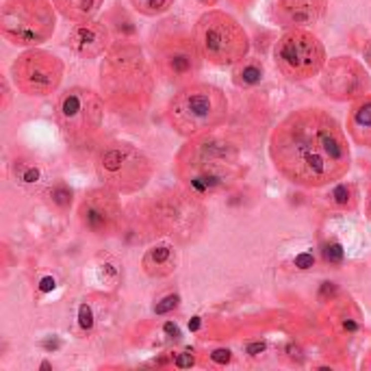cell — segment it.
I'll return each instance as SVG.
<instances>
[{
    "instance_id": "obj_1",
    "label": "cell",
    "mask_w": 371,
    "mask_h": 371,
    "mask_svg": "<svg viewBox=\"0 0 371 371\" xmlns=\"http://www.w3.org/2000/svg\"><path fill=\"white\" fill-rule=\"evenodd\" d=\"M276 170L297 187L319 189L350 172L352 152L343 128L324 109L289 113L269 137Z\"/></svg>"
},
{
    "instance_id": "obj_2",
    "label": "cell",
    "mask_w": 371,
    "mask_h": 371,
    "mask_svg": "<svg viewBox=\"0 0 371 371\" xmlns=\"http://www.w3.org/2000/svg\"><path fill=\"white\" fill-rule=\"evenodd\" d=\"M176 174L193 195L202 197L219 189H228L241 181L245 167L241 150L232 139L215 135V130L191 137L176 157Z\"/></svg>"
},
{
    "instance_id": "obj_3",
    "label": "cell",
    "mask_w": 371,
    "mask_h": 371,
    "mask_svg": "<svg viewBox=\"0 0 371 371\" xmlns=\"http://www.w3.org/2000/svg\"><path fill=\"white\" fill-rule=\"evenodd\" d=\"M102 93L113 109L141 111L152 93V76L141 50L133 44L111 46L100 72Z\"/></svg>"
},
{
    "instance_id": "obj_4",
    "label": "cell",
    "mask_w": 371,
    "mask_h": 371,
    "mask_svg": "<svg viewBox=\"0 0 371 371\" xmlns=\"http://www.w3.org/2000/svg\"><path fill=\"white\" fill-rule=\"evenodd\" d=\"M228 117V98L208 83H189L167 102V122L178 135L197 137L219 128Z\"/></svg>"
},
{
    "instance_id": "obj_5",
    "label": "cell",
    "mask_w": 371,
    "mask_h": 371,
    "mask_svg": "<svg viewBox=\"0 0 371 371\" xmlns=\"http://www.w3.org/2000/svg\"><path fill=\"white\" fill-rule=\"evenodd\" d=\"M93 167L100 183L124 195L141 191L152 178V161L122 139L102 143L95 152Z\"/></svg>"
},
{
    "instance_id": "obj_6",
    "label": "cell",
    "mask_w": 371,
    "mask_h": 371,
    "mask_svg": "<svg viewBox=\"0 0 371 371\" xmlns=\"http://www.w3.org/2000/svg\"><path fill=\"white\" fill-rule=\"evenodd\" d=\"M202 57L213 65H237L248 57V33L226 11L211 9L200 15L193 31Z\"/></svg>"
},
{
    "instance_id": "obj_7",
    "label": "cell",
    "mask_w": 371,
    "mask_h": 371,
    "mask_svg": "<svg viewBox=\"0 0 371 371\" xmlns=\"http://www.w3.org/2000/svg\"><path fill=\"white\" fill-rule=\"evenodd\" d=\"M55 9L48 0H4L0 11V31L11 44L35 48L55 33Z\"/></svg>"
},
{
    "instance_id": "obj_8",
    "label": "cell",
    "mask_w": 371,
    "mask_h": 371,
    "mask_svg": "<svg viewBox=\"0 0 371 371\" xmlns=\"http://www.w3.org/2000/svg\"><path fill=\"white\" fill-rule=\"evenodd\" d=\"M55 119L65 139L76 146H85L102 128L104 100L87 87H70L59 95Z\"/></svg>"
},
{
    "instance_id": "obj_9",
    "label": "cell",
    "mask_w": 371,
    "mask_h": 371,
    "mask_svg": "<svg viewBox=\"0 0 371 371\" xmlns=\"http://www.w3.org/2000/svg\"><path fill=\"white\" fill-rule=\"evenodd\" d=\"M274 61L291 81H306L321 74L328 63L326 48L306 28H289L274 46Z\"/></svg>"
},
{
    "instance_id": "obj_10",
    "label": "cell",
    "mask_w": 371,
    "mask_h": 371,
    "mask_svg": "<svg viewBox=\"0 0 371 371\" xmlns=\"http://www.w3.org/2000/svg\"><path fill=\"white\" fill-rule=\"evenodd\" d=\"M63 72V61L57 55L41 48H31L13 61L11 79L22 93L31 98H46L61 87Z\"/></svg>"
},
{
    "instance_id": "obj_11",
    "label": "cell",
    "mask_w": 371,
    "mask_h": 371,
    "mask_svg": "<svg viewBox=\"0 0 371 371\" xmlns=\"http://www.w3.org/2000/svg\"><path fill=\"white\" fill-rule=\"evenodd\" d=\"M152 224L167 237L178 241H191L204 224V206L200 197L191 191L187 193H170L161 197L150 211Z\"/></svg>"
},
{
    "instance_id": "obj_12",
    "label": "cell",
    "mask_w": 371,
    "mask_h": 371,
    "mask_svg": "<svg viewBox=\"0 0 371 371\" xmlns=\"http://www.w3.org/2000/svg\"><path fill=\"white\" fill-rule=\"evenodd\" d=\"M321 92L337 102H354L367 95L371 89V79L361 61L352 57L330 59L321 70Z\"/></svg>"
},
{
    "instance_id": "obj_13",
    "label": "cell",
    "mask_w": 371,
    "mask_h": 371,
    "mask_svg": "<svg viewBox=\"0 0 371 371\" xmlns=\"http://www.w3.org/2000/svg\"><path fill=\"white\" fill-rule=\"evenodd\" d=\"M117 195V191H113L106 185L89 189L85 193L76 208V217L89 235L104 239L117 232L122 224V204Z\"/></svg>"
},
{
    "instance_id": "obj_14",
    "label": "cell",
    "mask_w": 371,
    "mask_h": 371,
    "mask_svg": "<svg viewBox=\"0 0 371 371\" xmlns=\"http://www.w3.org/2000/svg\"><path fill=\"white\" fill-rule=\"evenodd\" d=\"M202 52L195 44V37L191 39L187 35H174V37L165 39L159 46L157 52V63L161 76H165V81L183 85L193 79L200 72L202 65Z\"/></svg>"
},
{
    "instance_id": "obj_15",
    "label": "cell",
    "mask_w": 371,
    "mask_h": 371,
    "mask_svg": "<svg viewBox=\"0 0 371 371\" xmlns=\"http://www.w3.org/2000/svg\"><path fill=\"white\" fill-rule=\"evenodd\" d=\"M65 44L74 55L83 59H98L104 52L111 50V35L109 28L100 22L87 20V22H76L68 33Z\"/></svg>"
},
{
    "instance_id": "obj_16",
    "label": "cell",
    "mask_w": 371,
    "mask_h": 371,
    "mask_svg": "<svg viewBox=\"0 0 371 371\" xmlns=\"http://www.w3.org/2000/svg\"><path fill=\"white\" fill-rule=\"evenodd\" d=\"M328 0H278V20L286 28H304L319 22Z\"/></svg>"
},
{
    "instance_id": "obj_17",
    "label": "cell",
    "mask_w": 371,
    "mask_h": 371,
    "mask_svg": "<svg viewBox=\"0 0 371 371\" xmlns=\"http://www.w3.org/2000/svg\"><path fill=\"white\" fill-rule=\"evenodd\" d=\"M178 267V252L172 243H157L146 250L141 259V269L150 278H167Z\"/></svg>"
},
{
    "instance_id": "obj_18",
    "label": "cell",
    "mask_w": 371,
    "mask_h": 371,
    "mask_svg": "<svg viewBox=\"0 0 371 371\" xmlns=\"http://www.w3.org/2000/svg\"><path fill=\"white\" fill-rule=\"evenodd\" d=\"M348 133L358 146L371 148V95H363L352 102L348 115Z\"/></svg>"
},
{
    "instance_id": "obj_19",
    "label": "cell",
    "mask_w": 371,
    "mask_h": 371,
    "mask_svg": "<svg viewBox=\"0 0 371 371\" xmlns=\"http://www.w3.org/2000/svg\"><path fill=\"white\" fill-rule=\"evenodd\" d=\"M52 4L70 22H87L98 13L102 0H52Z\"/></svg>"
},
{
    "instance_id": "obj_20",
    "label": "cell",
    "mask_w": 371,
    "mask_h": 371,
    "mask_svg": "<svg viewBox=\"0 0 371 371\" xmlns=\"http://www.w3.org/2000/svg\"><path fill=\"white\" fill-rule=\"evenodd\" d=\"M263 76H265V68H263L261 61H256V59H243V61H239L235 65L232 83L239 89H250V87L261 85Z\"/></svg>"
},
{
    "instance_id": "obj_21",
    "label": "cell",
    "mask_w": 371,
    "mask_h": 371,
    "mask_svg": "<svg viewBox=\"0 0 371 371\" xmlns=\"http://www.w3.org/2000/svg\"><path fill=\"white\" fill-rule=\"evenodd\" d=\"M11 174H13L15 183L22 185V187H35V185L41 183V165L37 163L35 159H28V157H20L13 161L11 165Z\"/></svg>"
},
{
    "instance_id": "obj_22",
    "label": "cell",
    "mask_w": 371,
    "mask_h": 371,
    "mask_svg": "<svg viewBox=\"0 0 371 371\" xmlns=\"http://www.w3.org/2000/svg\"><path fill=\"white\" fill-rule=\"evenodd\" d=\"M326 200L332 208H339V211H354L356 204H358V193H356L354 185L337 183L330 191H328Z\"/></svg>"
},
{
    "instance_id": "obj_23",
    "label": "cell",
    "mask_w": 371,
    "mask_h": 371,
    "mask_svg": "<svg viewBox=\"0 0 371 371\" xmlns=\"http://www.w3.org/2000/svg\"><path fill=\"white\" fill-rule=\"evenodd\" d=\"M46 200L55 211L65 213V211L72 208V204H74V189H72L70 185H65L63 181H57V183L48 185Z\"/></svg>"
},
{
    "instance_id": "obj_24",
    "label": "cell",
    "mask_w": 371,
    "mask_h": 371,
    "mask_svg": "<svg viewBox=\"0 0 371 371\" xmlns=\"http://www.w3.org/2000/svg\"><path fill=\"white\" fill-rule=\"evenodd\" d=\"M174 2L176 0H130V4H133L141 15H148V17L163 15L165 11H170L174 7Z\"/></svg>"
},
{
    "instance_id": "obj_25",
    "label": "cell",
    "mask_w": 371,
    "mask_h": 371,
    "mask_svg": "<svg viewBox=\"0 0 371 371\" xmlns=\"http://www.w3.org/2000/svg\"><path fill=\"white\" fill-rule=\"evenodd\" d=\"M321 254H324V261L328 265H341L345 259V252H343V245L339 241H328L324 243V250H321Z\"/></svg>"
},
{
    "instance_id": "obj_26",
    "label": "cell",
    "mask_w": 371,
    "mask_h": 371,
    "mask_svg": "<svg viewBox=\"0 0 371 371\" xmlns=\"http://www.w3.org/2000/svg\"><path fill=\"white\" fill-rule=\"evenodd\" d=\"M337 321H339L341 332L343 334H356L358 330H361V319H358V315H350L348 310H343Z\"/></svg>"
},
{
    "instance_id": "obj_27",
    "label": "cell",
    "mask_w": 371,
    "mask_h": 371,
    "mask_svg": "<svg viewBox=\"0 0 371 371\" xmlns=\"http://www.w3.org/2000/svg\"><path fill=\"white\" fill-rule=\"evenodd\" d=\"M178 302H181V297L176 295V293H172V295H167L163 297L157 306H154V313L157 315H165V313H170V310H174L178 306Z\"/></svg>"
},
{
    "instance_id": "obj_28",
    "label": "cell",
    "mask_w": 371,
    "mask_h": 371,
    "mask_svg": "<svg viewBox=\"0 0 371 371\" xmlns=\"http://www.w3.org/2000/svg\"><path fill=\"white\" fill-rule=\"evenodd\" d=\"M193 363H195V358L191 356V352H183V354H181V356H178L176 361H174V365H176V367H181V369H185V367H191V365H193Z\"/></svg>"
},
{
    "instance_id": "obj_29",
    "label": "cell",
    "mask_w": 371,
    "mask_h": 371,
    "mask_svg": "<svg viewBox=\"0 0 371 371\" xmlns=\"http://www.w3.org/2000/svg\"><path fill=\"white\" fill-rule=\"evenodd\" d=\"M265 350V343L263 341H256V343H248V354L250 356H256L259 352H263Z\"/></svg>"
},
{
    "instance_id": "obj_30",
    "label": "cell",
    "mask_w": 371,
    "mask_h": 371,
    "mask_svg": "<svg viewBox=\"0 0 371 371\" xmlns=\"http://www.w3.org/2000/svg\"><path fill=\"white\" fill-rule=\"evenodd\" d=\"M363 59H365V63H367L369 70H371V37L365 41V46H363Z\"/></svg>"
},
{
    "instance_id": "obj_31",
    "label": "cell",
    "mask_w": 371,
    "mask_h": 371,
    "mask_svg": "<svg viewBox=\"0 0 371 371\" xmlns=\"http://www.w3.org/2000/svg\"><path fill=\"white\" fill-rule=\"evenodd\" d=\"M367 217L371 219V187H369V195H367Z\"/></svg>"
},
{
    "instance_id": "obj_32",
    "label": "cell",
    "mask_w": 371,
    "mask_h": 371,
    "mask_svg": "<svg viewBox=\"0 0 371 371\" xmlns=\"http://www.w3.org/2000/svg\"><path fill=\"white\" fill-rule=\"evenodd\" d=\"M195 2L204 4V7H211V4H215V2H217V0H195Z\"/></svg>"
}]
</instances>
